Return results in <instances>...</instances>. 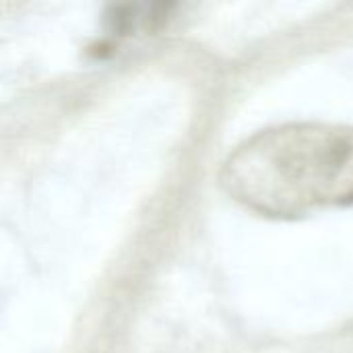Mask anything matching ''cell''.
Wrapping results in <instances>:
<instances>
[{
    "label": "cell",
    "instance_id": "6da1fadb",
    "mask_svg": "<svg viewBox=\"0 0 353 353\" xmlns=\"http://www.w3.org/2000/svg\"><path fill=\"white\" fill-rule=\"evenodd\" d=\"M219 184L269 219L353 207V126L292 122L261 130L230 153Z\"/></svg>",
    "mask_w": 353,
    "mask_h": 353
}]
</instances>
